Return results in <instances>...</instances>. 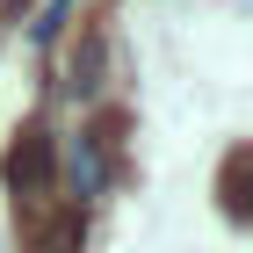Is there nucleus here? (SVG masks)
<instances>
[{
	"instance_id": "obj_1",
	"label": "nucleus",
	"mask_w": 253,
	"mask_h": 253,
	"mask_svg": "<svg viewBox=\"0 0 253 253\" xmlns=\"http://www.w3.org/2000/svg\"><path fill=\"white\" fill-rule=\"evenodd\" d=\"M51 174H58L51 137H43V123H29V130L7 145V188H15V195H43V188H51Z\"/></svg>"
},
{
	"instance_id": "obj_2",
	"label": "nucleus",
	"mask_w": 253,
	"mask_h": 253,
	"mask_svg": "<svg viewBox=\"0 0 253 253\" xmlns=\"http://www.w3.org/2000/svg\"><path fill=\"white\" fill-rule=\"evenodd\" d=\"M80 232H87V217H80L73 203H43V210L22 217V246L29 253H73Z\"/></svg>"
},
{
	"instance_id": "obj_3",
	"label": "nucleus",
	"mask_w": 253,
	"mask_h": 253,
	"mask_svg": "<svg viewBox=\"0 0 253 253\" xmlns=\"http://www.w3.org/2000/svg\"><path fill=\"white\" fill-rule=\"evenodd\" d=\"M246 174H253V152L232 145V152H224V181H217V203H224L232 224H246Z\"/></svg>"
},
{
	"instance_id": "obj_4",
	"label": "nucleus",
	"mask_w": 253,
	"mask_h": 253,
	"mask_svg": "<svg viewBox=\"0 0 253 253\" xmlns=\"http://www.w3.org/2000/svg\"><path fill=\"white\" fill-rule=\"evenodd\" d=\"M123 123H130V116H123V109H101V116H94V145H109V152H116V137H123Z\"/></svg>"
}]
</instances>
